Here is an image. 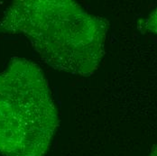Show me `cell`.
<instances>
[{"mask_svg": "<svg viewBox=\"0 0 157 156\" xmlns=\"http://www.w3.org/2000/svg\"><path fill=\"white\" fill-rule=\"evenodd\" d=\"M142 25L145 31L157 34V9L152 12L144 21H143Z\"/></svg>", "mask_w": 157, "mask_h": 156, "instance_id": "3", "label": "cell"}, {"mask_svg": "<svg viewBox=\"0 0 157 156\" xmlns=\"http://www.w3.org/2000/svg\"><path fill=\"white\" fill-rule=\"evenodd\" d=\"M147 156H157V145H155V146L152 148L150 154Z\"/></svg>", "mask_w": 157, "mask_h": 156, "instance_id": "4", "label": "cell"}, {"mask_svg": "<svg viewBox=\"0 0 157 156\" xmlns=\"http://www.w3.org/2000/svg\"><path fill=\"white\" fill-rule=\"evenodd\" d=\"M109 28L71 0H17L0 21V32L26 37L52 68L82 77L98 69Z\"/></svg>", "mask_w": 157, "mask_h": 156, "instance_id": "1", "label": "cell"}, {"mask_svg": "<svg viewBox=\"0 0 157 156\" xmlns=\"http://www.w3.org/2000/svg\"><path fill=\"white\" fill-rule=\"evenodd\" d=\"M59 116L43 70L14 58L0 72V154L45 156Z\"/></svg>", "mask_w": 157, "mask_h": 156, "instance_id": "2", "label": "cell"}]
</instances>
